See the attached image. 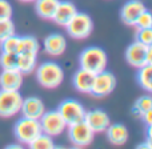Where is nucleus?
Segmentation results:
<instances>
[{"mask_svg": "<svg viewBox=\"0 0 152 149\" xmlns=\"http://www.w3.org/2000/svg\"><path fill=\"white\" fill-rule=\"evenodd\" d=\"M107 53L103 48L100 47H88L80 53L79 56V63H80V68H84L87 71L92 72V73H99V72L104 71L107 67Z\"/></svg>", "mask_w": 152, "mask_h": 149, "instance_id": "f257e3e1", "label": "nucleus"}, {"mask_svg": "<svg viewBox=\"0 0 152 149\" xmlns=\"http://www.w3.org/2000/svg\"><path fill=\"white\" fill-rule=\"evenodd\" d=\"M63 68L55 61H44L36 68V80L44 88H56L63 83Z\"/></svg>", "mask_w": 152, "mask_h": 149, "instance_id": "f03ea898", "label": "nucleus"}, {"mask_svg": "<svg viewBox=\"0 0 152 149\" xmlns=\"http://www.w3.org/2000/svg\"><path fill=\"white\" fill-rule=\"evenodd\" d=\"M42 126H40L39 120L29 117H21L16 121L13 126V133L19 142L29 145L40 133H42Z\"/></svg>", "mask_w": 152, "mask_h": 149, "instance_id": "7ed1b4c3", "label": "nucleus"}, {"mask_svg": "<svg viewBox=\"0 0 152 149\" xmlns=\"http://www.w3.org/2000/svg\"><path fill=\"white\" fill-rule=\"evenodd\" d=\"M66 28L69 36L74 39H86L91 35L92 29H94V23H92V19L88 13L77 11L72 16L71 20L67 23Z\"/></svg>", "mask_w": 152, "mask_h": 149, "instance_id": "20e7f679", "label": "nucleus"}, {"mask_svg": "<svg viewBox=\"0 0 152 149\" xmlns=\"http://www.w3.org/2000/svg\"><path fill=\"white\" fill-rule=\"evenodd\" d=\"M23 97L19 91L0 89V117H12L20 112Z\"/></svg>", "mask_w": 152, "mask_h": 149, "instance_id": "39448f33", "label": "nucleus"}, {"mask_svg": "<svg viewBox=\"0 0 152 149\" xmlns=\"http://www.w3.org/2000/svg\"><path fill=\"white\" fill-rule=\"evenodd\" d=\"M39 123L40 126H42L43 133L50 134L52 137L61 134L64 132V129L67 128V123L61 117V115L59 113L58 109L45 110L42 117L39 118Z\"/></svg>", "mask_w": 152, "mask_h": 149, "instance_id": "423d86ee", "label": "nucleus"}, {"mask_svg": "<svg viewBox=\"0 0 152 149\" xmlns=\"http://www.w3.org/2000/svg\"><path fill=\"white\" fill-rule=\"evenodd\" d=\"M58 110L61 115V117L64 118V121L67 123V126L71 125V124L79 123V121H83L84 113H86V109L81 105V102L75 99H67L61 101L59 104Z\"/></svg>", "mask_w": 152, "mask_h": 149, "instance_id": "0eeeda50", "label": "nucleus"}, {"mask_svg": "<svg viewBox=\"0 0 152 149\" xmlns=\"http://www.w3.org/2000/svg\"><path fill=\"white\" fill-rule=\"evenodd\" d=\"M94 136L95 132L87 125L84 120L68 125V137L76 147H88L94 140Z\"/></svg>", "mask_w": 152, "mask_h": 149, "instance_id": "6e6552de", "label": "nucleus"}, {"mask_svg": "<svg viewBox=\"0 0 152 149\" xmlns=\"http://www.w3.org/2000/svg\"><path fill=\"white\" fill-rule=\"evenodd\" d=\"M116 86V77L112 72L102 71L95 75L94 85L91 89V94L95 97H105L112 93Z\"/></svg>", "mask_w": 152, "mask_h": 149, "instance_id": "1a4fd4ad", "label": "nucleus"}, {"mask_svg": "<svg viewBox=\"0 0 152 149\" xmlns=\"http://www.w3.org/2000/svg\"><path fill=\"white\" fill-rule=\"evenodd\" d=\"M83 120L86 121V124L95 132V133L105 132V129H107L111 124L110 116H108V113L104 112L103 109L88 110V112L84 113Z\"/></svg>", "mask_w": 152, "mask_h": 149, "instance_id": "9d476101", "label": "nucleus"}, {"mask_svg": "<svg viewBox=\"0 0 152 149\" xmlns=\"http://www.w3.org/2000/svg\"><path fill=\"white\" fill-rule=\"evenodd\" d=\"M145 56H147V45L142 44V43L135 40L132 44H129L126 49V60L129 65L140 68L142 65H144Z\"/></svg>", "mask_w": 152, "mask_h": 149, "instance_id": "9b49d317", "label": "nucleus"}, {"mask_svg": "<svg viewBox=\"0 0 152 149\" xmlns=\"http://www.w3.org/2000/svg\"><path fill=\"white\" fill-rule=\"evenodd\" d=\"M20 112L24 117L39 120L43 116V113L45 112V105L43 102V100L39 99V97H27V99H23Z\"/></svg>", "mask_w": 152, "mask_h": 149, "instance_id": "f8f14e48", "label": "nucleus"}, {"mask_svg": "<svg viewBox=\"0 0 152 149\" xmlns=\"http://www.w3.org/2000/svg\"><path fill=\"white\" fill-rule=\"evenodd\" d=\"M144 9H147L144 3L140 0H129L123 5L120 11V17L128 25H135V21Z\"/></svg>", "mask_w": 152, "mask_h": 149, "instance_id": "ddd939ff", "label": "nucleus"}, {"mask_svg": "<svg viewBox=\"0 0 152 149\" xmlns=\"http://www.w3.org/2000/svg\"><path fill=\"white\" fill-rule=\"evenodd\" d=\"M44 51L51 56H60L67 49V39L61 33H51L44 39Z\"/></svg>", "mask_w": 152, "mask_h": 149, "instance_id": "4468645a", "label": "nucleus"}, {"mask_svg": "<svg viewBox=\"0 0 152 149\" xmlns=\"http://www.w3.org/2000/svg\"><path fill=\"white\" fill-rule=\"evenodd\" d=\"M23 84V73L19 69H3L0 73V88L19 91Z\"/></svg>", "mask_w": 152, "mask_h": 149, "instance_id": "2eb2a0df", "label": "nucleus"}, {"mask_svg": "<svg viewBox=\"0 0 152 149\" xmlns=\"http://www.w3.org/2000/svg\"><path fill=\"white\" fill-rule=\"evenodd\" d=\"M94 78L95 73H92V72L87 71L84 68H80L72 76V84H74L76 91L81 92V93H91L92 85H94Z\"/></svg>", "mask_w": 152, "mask_h": 149, "instance_id": "dca6fc26", "label": "nucleus"}, {"mask_svg": "<svg viewBox=\"0 0 152 149\" xmlns=\"http://www.w3.org/2000/svg\"><path fill=\"white\" fill-rule=\"evenodd\" d=\"M77 12V8L76 5L74 4L72 1H59V5L56 8V12L53 15L52 20L55 21L58 25H61V27H66L67 23L72 19V16Z\"/></svg>", "mask_w": 152, "mask_h": 149, "instance_id": "f3484780", "label": "nucleus"}, {"mask_svg": "<svg viewBox=\"0 0 152 149\" xmlns=\"http://www.w3.org/2000/svg\"><path fill=\"white\" fill-rule=\"evenodd\" d=\"M107 139L112 145H123L128 140V129L123 124H110L107 129Z\"/></svg>", "mask_w": 152, "mask_h": 149, "instance_id": "a211bd4d", "label": "nucleus"}, {"mask_svg": "<svg viewBox=\"0 0 152 149\" xmlns=\"http://www.w3.org/2000/svg\"><path fill=\"white\" fill-rule=\"evenodd\" d=\"M35 1H36L35 9L37 15L45 20H52L59 5V0H35Z\"/></svg>", "mask_w": 152, "mask_h": 149, "instance_id": "6ab92c4d", "label": "nucleus"}, {"mask_svg": "<svg viewBox=\"0 0 152 149\" xmlns=\"http://www.w3.org/2000/svg\"><path fill=\"white\" fill-rule=\"evenodd\" d=\"M36 60H37V53H32V52L18 53V69L23 75L31 73L36 68Z\"/></svg>", "mask_w": 152, "mask_h": 149, "instance_id": "aec40b11", "label": "nucleus"}, {"mask_svg": "<svg viewBox=\"0 0 152 149\" xmlns=\"http://www.w3.org/2000/svg\"><path fill=\"white\" fill-rule=\"evenodd\" d=\"M136 80L143 89L152 92V64H144L139 68L136 75Z\"/></svg>", "mask_w": 152, "mask_h": 149, "instance_id": "412c9836", "label": "nucleus"}, {"mask_svg": "<svg viewBox=\"0 0 152 149\" xmlns=\"http://www.w3.org/2000/svg\"><path fill=\"white\" fill-rule=\"evenodd\" d=\"M39 49H40V45L36 37H34V36H21L20 37L18 53H21V52L37 53Z\"/></svg>", "mask_w": 152, "mask_h": 149, "instance_id": "4be33fe9", "label": "nucleus"}, {"mask_svg": "<svg viewBox=\"0 0 152 149\" xmlns=\"http://www.w3.org/2000/svg\"><path fill=\"white\" fill-rule=\"evenodd\" d=\"M28 147L32 149H52V148H55V142H53L52 136L45 134L42 132Z\"/></svg>", "mask_w": 152, "mask_h": 149, "instance_id": "5701e85b", "label": "nucleus"}, {"mask_svg": "<svg viewBox=\"0 0 152 149\" xmlns=\"http://www.w3.org/2000/svg\"><path fill=\"white\" fill-rule=\"evenodd\" d=\"M152 108V96L150 94H145V96H142L135 101L134 108H132V112L136 116H142L144 112H147L148 109Z\"/></svg>", "mask_w": 152, "mask_h": 149, "instance_id": "b1692460", "label": "nucleus"}, {"mask_svg": "<svg viewBox=\"0 0 152 149\" xmlns=\"http://www.w3.org/2000/svg\"><path fill=\"white\" fill-rule=\"evenodd\" d=\"M19 41H20V36H16L15 33L11 35V36H8V37H5L4 40H1V41H0V48H1V52L18 53Z\"/></svg>", "mask_w": 152, "mask_h": 149, "instance_id": "393cba45", "label": "nucleus"}, {"mask_svg": "<svg viewBox=\"0 0 152 149\" xmlns=\"http://www.w3.org/2000/svg\"><path fill=\"white\" fill-rule=\"evenodd\" d=\"M0 65L3 69H18V53L1 52Z\"/></svg>", "mask_w": 152, "mask_h": 149, "instance_id": "a878e982", "label": "nucleus"}, {"mask_svg": "<svg viewBox=\"0 0 152 149\" xmlns=\"http://www.w3.org/2000/svg\"><path fill=\"white\" fill-rule=\"evenodd\" d=\"M136 28H151L152 27V12H150L148 9H144L142 13L139 15V17L135 21Z\"/></svg>", "mask_w": 152, "mask_h": 149, "instance_id": "bb28decb", "label": "nucleus"}, {"mask_svg": "<svg viewBox=\"0 0 152 149\" xmlns=\"http://www.w3.org/2000/svg\"><path fill=\"white\" fill-rule=\"evenodd\" d=\"M13 33H15V25H13L11 19L0 20V41Z\"/></svg>", "mask_w": 152, "mask_h": 149, "instance_id": "cd10ccee", "label": "nucleus"}, {"mask_svg": "<svg viewBox=\"0 0 152 149\" xmlns=\"http://www.w3.org/2000/svg\"><path fill=\"white\" fill-rule=\"evenodd\" d=\"M136 41L144 45H152V27L151 28H139L136 31Z\"/></svg>", "mask_w": 152, "mask_h": 149, "instance_id": "c85d7f7f", "label": "nucleus"}, {"mask_svg": "<svg viewBox=\"0 0 152 149\" xmlns=\"http://www.w3.org/2000/svg\"><path fill=\"white\" fill-rule=\"evenodd\" d=\"M12 17V5L8 0H0V20Z\"/></svg>", "mask_w": 152, "mask_h": 149, "instance_id": "c756f323", "label": "nucleus"}, {"mask_svg": "<svg viewBox=\"0 0 152 149\" xmlns=\"http://www.w3.org/2000/svg\"><path fill=\"white\" fill-rule=\"evenodd\" d=\"M140 117H142V120L144 121L145 125H151V124H152V108H151V109H148L147 112H144L142 116H140Z\"/></svg>", "mask_w": 152, "mask_h": 149, "instance_id": "7c9ffc66", "label": "nucleus"}, {"mask_svg": "<svg viewBox=\"0 0 152 149\" xmlns=\"http://www.w3.org/2000/svg\"><path fill=\"white\" fill-rule=\"evenodd\" d=\"M145 136H147V141H148V144L151 145V149H152V124L151 125H147Z\"/></svg>", "mask_w": 152, "mask_h": 149, "instance_id": "2f4dec72", "label": "nucleus"}, {"mask_svg": "<svg viewBox=\"0 0 152 149\" xmlns=\"http://www.w3.org/2000/svg\"><path fill=\"white\" fill-rule=\"evenodd\" d=\"M145 61H147L148 64H152V45H148L147 47V56H145Z\"/></svg>", "mask_w": 152, "mask_h": 149, "instance_id": "473e14b6", "label": "nucleus"}, {"mask_svg": "<svg viewBox=\"0 0 152 149\" xmlns=\"http://www.w3.org/2000/svg\"><path fill=\"white\" fill-rule=\"evenodd\" d=\"M137 148H151V145L148 144V141H147V140H145V142H143V144L137 145Z\"/></svg>", "mask_w": 152, "mask_h": 149, "instance_id": "72a5a7b5", "label": "nucleus"}, {"mask_svg": "<svg viewBox=\"0 0 152 149\" xmlns=\"http://www.w3.org/2000/svg\"><path fill=\"white\" fill-rule=\"evenodd\" d=\"M7 148H20V145H16V144H12V145H8Z\"/></svg>", "mask_w": 152, "mask_h": 149, "instance_id": "f704fd0d", "label": "nucleus"}, {"mask_svg": "<svg viewBox=\"0 0 152 149\" xmlns=\"http://www.w3.org/2000/svg\"><path fill=\"white\" fill-rule=\"evenodd\" d=\"M20 1H24V3H29V1H35V0H20Z\"/></svg>", "mask_w": 152, "mask_h": 149, "instance_id": "c9c22d12", "label": "nucleus"}]
</instances>
